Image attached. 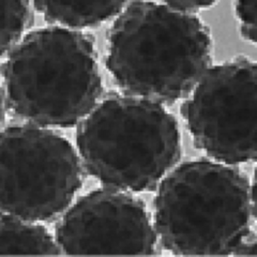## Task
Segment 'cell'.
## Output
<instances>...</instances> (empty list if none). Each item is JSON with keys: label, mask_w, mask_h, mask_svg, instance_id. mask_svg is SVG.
<instances>
[{"label": "cell", "mask_w": 257, "mask_h": 257, "mask_svg": "<svg viewBox=\"0 0 257 257\" xmlns=\"http://www.w3.org/2000/svg\"><path fill=\"white\" fill-rule=\"evenodd\" d=\"M211 62L205 24L164 3H127L107 32V70L141 98L170 104L188 98Z\"/></svg>", "instance_id": "obj_1"}, {"label": "cell", "mask_w": 257, "mask_h": 257, "mask_svg": "<svg viewBox=\"0 0 257 257\" xmlns=\"http://www.w3.org/2000/svg\"><path fill=\"white\" fill-rule=\"evenodd\" d=\"M254 183L221 162H186L161 181L156 231L174 255H232L254 231Z\"/></svg>", "instance_id": "obj_2"}, {"label": "cell", "mask_w": 257, "mask_h": 257, "mask_svg": "<svg viewBox=\"0 0 257 257\" xmlns=\"http://www.w3.org/2000/svg\"><path fill=\"white\" fill-rule=\"evenodd\" d=\"M2 75L8 110L42 125H75L103 91L93 39L58 26L28 34L7 56Z\"/></svg>", "instance_id": "obj_3"}, {"label": "cell", "mask_w": 257, "mask_h": 257, "mask_svg": "<svg viewBox=\"0 0 257 257\" xmlns=\"http://www.w3.org/2000/svg\"><path fill=\"white\" fill-rule=\"evenodd\" d=\"M76 143L89 172L109 188L156 190L181 157L176 118L162 104L112 93L79 122Z\"/></svg>", "instance_id": "obj_4"}, {"label": "cell", "mask_w": 257, "mask_h": 257, "mask_svg": "<svg viewBox=\"0 0 257 257\" xmlns=\"http://www.w3.org/2000/svg\"><path fill=\"white\" fill-rule=\"evenodd\" d=\"M0 173L2 211L32 222L62 212L84 181L83 166L69 141L30 124L3 128Z\"/></svg>", "instance_id": "obj_5"}, {"label": "cell", "mask_w": 257, "mask_h": 257, "mask_svg": "<svg viewBox=\"0 0 257 257\" xmlns=\"http://www.w3.org/2000/svg\"><path fill=\"white\" fill-rule=\"evenodd\" d=\"M181 115L195 146L227 165L255 162L257 154V68L238 57L209 69Z\"/></svg>", "instance_id": "obj_6"}, {"label": "cell", "mask_w": 257, "mask_h": 257, "mask_svg": "<svg viewBox=\"0 0 257 257\" xmlns=\"http://www.w3.org/2000/svg\"><path fill=\"white\" fill-rule=\"evenodd\" d=\"M56 240L67 255H158V235L140 198L118 189L90 192L62 216Z\"/></svg>", "instance_id": "obj_7"}, {"label": "cell", "mask_w": 257, "mask_h": 257, "mask_svg": "<svg viewBox=\"0 0 257 257\" xmlns=\"http://www.w3.org/2000/svg\"><path fill=\"white\" fill-rule=\"evenodd\" d=\"M60 254L63 252L57 240L42 225L2 211L0 256Z\"/></svg>", "instance_id": "obj_8"}, {"label": "cell", "mask_w": 257, "mask_h": 257, "mask_svg": "<svg viewBox=\"0 0 257 257\" xmlns=\"http://www.w3.org/2000/svg\"><path fill=\"white\" fill-rule=\"evenodd\" d=\"M127 3L124 2H93V3H62L35 2L32 6L51 24L68 26L69 28H85L98 26L101 23L119 15Z\"/></svg>", "instance_id": "obj_9"}, {"label": "cell", "mask_w": 257, "mask_h": 257, "mask_svg": "<svg viewBox=\"0 0 257 257\" xmlns=\"http://www.w3.org/2000/svg\"><path fill=\"white\" fill-rule=\"evenodd\" d=\"M32 13L30 4L20 0H2V37L0 47L2 57L10 54L18 45L23 32L31 24Z\"/></svg>", "instance_id": "obj_10"}, {"label": "cell", "mask_w": 257, "mask_h": 257, "mask_svg": "<svg viewBox=\"0 0 257 257\" xmlns=\"http://www.w3.org/2000/svg\"><path fill=\"white\" fill-rule=\"evenodd\" d=\"M235 12L240 21V35L245 41L256 43V3L236 2Z\"/></svg>", "instance_id": "obj_11"}, {"label": "cell", "mask_w": 257, "mask_h": 257, "mask_svg": "<svg viewBox=\"0 0 257 257\" xmlns=\"http://www.w3.org/2000/svg\"><path fill=\"white\" fill-rule=\"evenodd\" d=\"M164 4L175 11L188 14H194L196 11L210 9V8L215 6V3L194 2V0H187V2H164Z\"/></svg>", "instance_id": "obj_12"}, {"label": "cell", "mask_w": 257, "mask_h": 257, "mask_svg": "<svg viewBox=\"0 0 257 257\" xmlns=\"http://www.w3.org/2000/svg\"><path fill=\"white\" fill-rule=\"evenodd\" d=\"M256 252V234L255 230L252 231L242 242H241L236 250L232 253V255H253L255 256Z\"/></svg>", "instance_id": "obj_13"}]
</instances>
